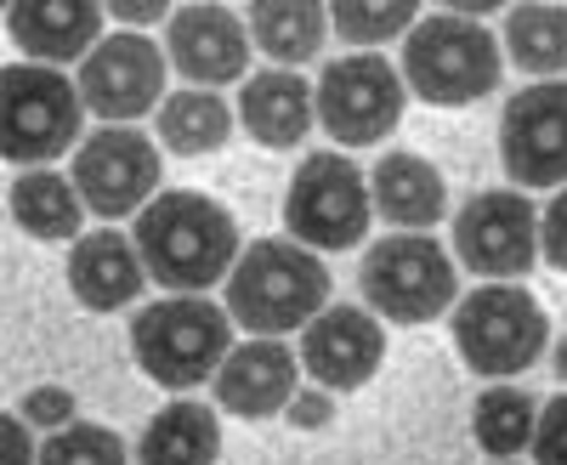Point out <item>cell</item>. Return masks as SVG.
Wrapping results in <instances>:
<instances>
[{"label": "cell", "instance_id": "3", "mask_svg": "<svg viewBox=\"0 0 567 465\" xmlns=\"http://www.w3.org/2000/svg\"><path fill=\"white\" fill-rule=\"evenodd\" d=\"M233 352V312L205 296H165L131 318V358L165 392H194L216 381Z\"/></svg>", "mask_w": 567, "mask_h": 465}, {"label": "cell", "instance_id": "28", "mask_svg": "<svg viewBox=\"0 0 567 465\" xmlns=\"http://www.w3.org/2000/svg\"><path fill=\"white\" fill-rule=\"evenodd\" d=\"M40 465H125V443L109 426H85L80 421V426H63V432L45 437Z\"/></svg>", "mask_w": 567, "mask_h": 465}, {"label": "cell", "instance_id": "34", "mask_svg": "<svg viewBox=\"0 0 567 465\" xmlns=\"http://www.w3.org/2000/svg\"><path fill=\"white\" fill-rule=\"evenodd\" d=\"M109 18H120V23L136 34V29H148V23H159V18H176V12L165 7V0H154V7H125V0H120V7H109Z\"/></svg>", "mask_w": 567, "mask_h": 465}, {"label": "cell", "instance_id": "22", "mask_svg": "<svg viewBox=\"0 0 567 465\" xmlns=\"http://www.w3.org/2000/svg\"><path fill=\"white\" fill-rule=\"evenodd\" d=\"M7 199H12V221L23 232H34V239H52V245H74L80 239L85 199L74 188V176L45 170V165L40 170H23V176H12Z\"/></svg>", "mask_w": 567, "mask_h": 465}, {"label": "cell", "instance_id": "12", "mask_svg": "<svg viewBox=\"0 0 567 465\" xmlns=\"http://www.w3.org/2000/svg\"><path fill=\"white\" fill-rule=\"evenodd\" d=\"M499 165L516 188H567V80H534L505 103Z\"/></svg>", "mask_w": 567, "mask_h": 465}, {"label": "cell", "instance_id": "31", "mask_svg": "<svg viewBox=\"0 0 567 465\" xmlns=\"http://www.w3.org/2000/svg\"><path fill=\"white\" fill-rule=\"evenodd\" d=\"M539 256L556 267V272H567V188L545 205V216H539Z\"/></svg>", "mask_w": 567, "mask_h": 465}, {"label": "cell", "instance_id": "17", "mask_svg": "<svg viewBox=\"0 0 567 465\" xmlns=\"http://www.w3.org/2000/svg\"><path fill=\"white\" fill-rule=\"evenodd\" d=\"M103 23H109V7H97V0H12L7 7V29L18 40V52H29L45 69L91 58L109 40Z\"/></svg>", "mask_w": 567, "mask_h": 465}, {"label": "cell", "instance_id": "19", "mask_svg": "<svg viewBox=\"0 0 567 465\" xmlns=\"http://www.w3.org/2000/svg\"><path fill=\"white\" fill-rule=\"evenodd\" d=\"M318 120V91L290 69H261L239 91V125L261 148H301Z\"/></svg>", "mask_w": 567, "mask_h": 465}, {"label": "cell", "instance_id": "10", "mask_svg": "<svg viewBox=\"0 0 567 465\" xmlns=\"http://www.w3.org/2000/svg\"><path fill=\"white\" fill-rule=\"evenodd\" d=\"M454 256L483 285H516L539 261V216L523 188L471 194L454 216Z\"/></svg>", "mask_w": 567, "mask_h": 465}, {"label": "cell", "instance_id": "11", "mask_svg": "<svg viewBox=\"0 0 567 465\" xmlns=\"http://www.w3.org/2000/svg\"><path fill=\"white\" fill-rule=\"evenodd\" d=\"M69 176L91 216H103V221H120L131 210L142 216L159 188V148L136 125H103L80 143Z\"/></svg>", "mask_w": 567, "mask_h": 465}, {"label": "cell", "instance_id": "27", "mask_svg": "<svg viewBox=\"0 0 567 465\" xmlns=\"http://www.w3.org/2000/svg\"><path fill=\"white\" fill-rule=\"evenodd\" d=\"M420 23V7L414 0H381V7H363V0H341L329 7V29H336L347 45H381V40H398Z\"/></svg>", "mask_w": 567, "mask_h": 465}, {"label": "cell", "instance_id": "36", "mask_svg": "<svg viewBox=\"0 0 567 465\" xmlns=\"http://www.w3.org/2000/svg\"><path fill=\"white\" fill-rule=\"evenodd\" d=\"M499 465H516V459H499Z\"/></svg>", "mask_w": 567, "mask_h": 465}, {"label": "cell", "instance_id": "15", "mask_svg": "<svg viewBox=\"0 0 567 465\" xmlns=\"http://www.w3.org/2000/svg\"><path fill=\"white\" fill-rule=\"evenodd\" d=\"M165 58L194 91H216L227 80H245V69H250V23H239V12H227V7H182L171 18Z\"/></svg>", "mask_w": 567, "mask_h": 465}, {"label": "cell", "instance_id": "18", "mask_svg": "<svg viewBox=\"0 0 567 465\" xmlns=\"http://www.w3.org/2000/svg\"><path fill=\"white\" fill-rule=\"evenodd\" d=\"M148 285V267H142V250L125 232L103 227V232H80L69 245V290L85 312H120L142 296Z\"/></svg>", "mask_w": 567, "mask_h": 465}, {"label": "cell", "instance_id": "30", "mask_svg": "<svg viewBox=\"0 0 567 465\" xmlns=\"http://www.w3.org/2000/svg\"><path fill=\"white\" fill-rule=\"evenodd\" d=\"M534 459L539 465H567V392L550 397L539 409V426H534Z\"/></svg>", "mask_w": 567, "mask_h": 465}, {"label": "cell", "instance_id": "21", "mask_svg": "<svg viewBox=\"0 0 567 465\" xmlns=\"http://www.w3.org/2000/svg\"><path fill=\"white\" fill-rule=\"evenodd\" d=\"M221 454V426L216 409L199 397L165 403L136 437V465H216Z\"/></svg>", "mask_w": 567, "mask_h": 465}, {"label": "cell", "instance_id": "35", "mask_svg": "<svg viewBox=\"0 0 567 465\" xmlns=\"http://www.w3.org/2000/svg\"><path fill=\"white\" fill-rule=\"evenodd\" d=\"M556 375L567 381V335H561V347H556Z\"/></svg>", "mask_w": 567, "mask_h": 465}, {"label": "cell", "instance_id": "13", "mask_svg": "<svg viewBox=\"0 0 567 465\" xmlns=\"http://www.w3.org/2000/svg\"><path fill=\"white\" fill-rule=\"evenodd\" d=\"M80 103L109 125H131L142 114L165 108V52L148 34H109L97 52L80 63Z\"/></svg>", "mask_w": 567, "mask_h": 465}, {"label": "cell", "instance_id": "29", "mask_svg": "<svg viewBox=\"0 0 567 465\" xmlns=\"http://www.w3.org/2000/svg\"><path fill=\"white\" fill-rule=\"evenodd\" d=\"M18 414L29 426H40V432H63V426H74V392L69 386H34L18 403Z\"/></svg>", "mask_w": 567, "mask_h": 465}, {"label": "cell", "instance_id": "6", "mask_svg": "<svg viewBox=\"0 0 567 465\" xmlns=\"http://www.w3.org/2000/svg\"><path fill=\"white\" fill-rule=\"evenodd\" d=\"M358 290L374 318L386 323H432L449 307H460L454 256L432 232H386L358 261Z\"/></svg>", "mask_w": 567, "mask_h": 465}, {"label": "cell", "instance_id": "33", "mask_svg": "<svg viewBox=\"0 0 567 465\" xmlns=\"http://www.w3.org/2000/svg\"><path fill=\"white\" fill-rule=\"evenodd\" d=\"M0 437H7V465H40V459H34V443H29V421H23V414H7V421H0Z\"/></svg>", "mask_w": 567, "mask_h": 465}, {"label": "cell", "instance_id": "7", "mask_svg": "<svg viewBox=\"0 0 567 465\" xmlns=\"http://www.w3.org/2000/svg\"><path fill=\"white\" fill-rule=\"evenodd\" d=\"M80 85L45 63H7L0 74V148L12 165L40 170L80 143Z\"/></svg>", "mask_w": 567, "mask_h": 465}, {"label": "cell", "instance_id": "2", "mask_svg": "<svg viewBox=\"0 0 567 465\" xmlns=\"http://www.w3.org/2000/svg\"><path fill=\"white\" fill-rule=\"evenodd\" d=\"M227 312L250 335H290L329 312V267L296 239L245 245L239 267L227 272Z\"/></svg>", "mask_w": 567, "mask_h": 465}, {"label": "cell", "instance_id": "9", "mask_svg": "<svg viewBox=\"0 0 567 465\" xmlns=\"http://www.w3.org/2000/svg\"><path fill=\"white\" fill-rule=\"evenodd\" d=\"M403 103H409L403 69L374 52H347L341 63H323L318 74V125L341 148L386 143L403 120Z\"/></svg>", "mask_w": 567, "mask_h": 465}, {"label": "cell", "instance_id": "23", "mask_svg": "<svg viewBox=\"0 0 567 465\" xmlns=\"http://www.w3.org/2000/svg\"><path fill=\"white\" fill-rule=\"evenodd\" d=\"M245 18H250V40L272 63H307L329 40V7H312V0H256Z\"/></svg>", "mask_w": 567, "mask_h": 465}, {"label": "cell", "instance_id": "25", "mask_svg": "<svg viewBox=\"0 0 567 465\" xmlns=\"http://www.w3.org/2000/svg\"><path fill=\"white\" fill-rule=\"evenodd\" d=\"M505 52L523 74L556 80L567 69V7H511L505 12Z\"/></svg>", "mask_w": 567, "mask_h": 465}, {"label": "cell", "instance_id": "20", "mask_svg": "<svg viewBox=\"0 0 567 465\" xmlns=\"http://www.w3.org/2000/svg\"><path fill=\"white\" fill-rule=\"evenodd\" d=\"M369 199H374V216L392 221V232H425L449 210V188L437 165L420 154H381V165L369 176Z\"/></svg>", "mask_w": 567, "mask_h": 465}, {"label": "cell", "instance_id": "26", "mask_svg": "<svg viewBox=\"0 0 567 465\" xmlns=\"http://www.w3.org/2000/svg\"><path fill=\"white\" fill-rule=\"evenodd\" d=\"M534 426H539L534 397L516 392V386H488L471 403V432H477L483 454H494V459H516L534 443Z\"/></svg>", "mask_w": 567, "mask_h": 465}, {"label": "cell", "instance_id": "14", "mask_svg": "<svg viewBox=\"0 0 567 465\" xmlns=\"http://www.w3.org/2000/svg\"><path fill=\"white\" fill-rule=\"evenodd\" d=\"M381 358H386V330H381V318L363 312V307H329L301 335V363L323 392L369 386Z\"/></svg>", "mask_w": 567, "mask_h": 465}, {"label": "cell", "instance_id": "1", "mask_svg": "<svg viewBox=\"0 0 567 465\" xmlns=\"http://www.w3.org/2000/svg\"><path fill=\"white\" fill-rule=\"evenodd\" d=\"M136 250H142V267H148L154 285L165 290H210L216 278H227L239 267L245 245H239V221H233L227 205H216L210 194H194V188H171L159 194L148 210L136 216Z\"/></svg>", "mask_w": 567, "mask_h": 465}, {"label": "cell", "instance_id": "24", "mask_svg": "<svg viewBox=\"0 0 567 465\" xmlns=\"http://www.w3.org/2000/svg\"><path fill=\"white\" fill-rule=\"evenodd\" d=\"M159 125V143L182 159H194V154H216L227 136H233V108L216 97V91H171L165 108L154 114Z\"/></svg>", "mask_w": 567, "mask_h": 465}, {"label": "cell", "instance_id": "8", "mask_svg": "<svg viewBox=\"0 0 567 465\" xmlns=\"http://www.w3.org/2000/svg\"><path fill=\"white\" fill-rule=\"evenodd\" d=\"M374 221L369 182L347 154H307L284 194V227L307 250H352Z\"/></svg>", "mask_w": 567, "mask_h": 465}, {"label": "cell", "instance_id": "5", "mask_svg": "<svg viewBox=\"0 0 567 465\" xmlns=\"http://www.w3.org/2000/svg\"><path fill=\"white\" fill-rule=\"evenodd\" d=\"M449 335H454L471 375L511 381V375H523V369H534L545 358L550 318L534 301V290H523V285H483V290L460 296Z\"/></svg>", "mask_w": 567, "mask_h": 465}, {"label": "cell", "instance_id": "32", "mask_svg": "<svg viewBox=\"0 0 567 465\" xmlns=\"http://www.w3.org/2000/svg\"><path fill=\"white\" fill-rule=\"evenodd\" d=\"M284 414H290L296 432H323L329 421H336V397H329L323 386H307V392L290 397V409H284Z\"/></svg>", "mask_w": 567, "mask_h": 465}, {"label": "cell", "instance_id": "4", "mask_svg": "<svg viewBox=\"0 0 567 465\" xmlns=\"http://www.w3.org/2000/svg\"><path fill=\"white\" fill-rule=\"evenodd\" d=\"M499 74H505L499 40L471 18H454V12L420 18L403 40V85L420 103H437V108L477 103L499 85Z\"/></svg>", "mask_w": 567, "mask_h": 465}, {"label": "cell", "instance_id": "16", "mask_svg": "<svg viewBox=\"0 0 567 465\" xmlns=\"http://www.w3.org/2000/svg\"><path fill=\"white\" fill-rule=\"evenodd\" d=\"M301 358L272 341V335H256L245 347H233L227 363L216 369V403L227 414H239V421H267V414H284L290 397L301 392Z\"/></svg>", "mask_w": 567, "mask_h": 465}]
</instances>
